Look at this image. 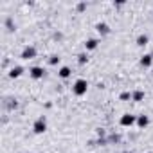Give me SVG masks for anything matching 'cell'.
Returning <instances> with one entry per match:
<instances>
[{
  "label": "cell",
  "mask_w": 153,
  "mask_h": 153,
  "mask_svg": "<svg viewBox=\"0 0 153 153\" xmlns=\"http://www.w3.org/2000/svg\"><path fill=\"white\" fill-rule=\"evenodd\" d=\"M86 90H88V83H86V79H78V81L74 83V86H72V92H74L76 95H85Z\"/></svg>",
  "instance_id": "1"
},
{
  "label": "cell",
  "mask_w": 153,
  "mask_h": 153,
  "mask_svg": "<svg viewBox=\"0 0 153 153\" xmlns=\"http://www.w3.org/2000/svg\"><path fill=\"white\" fill-rule=\"evenodd\" d=\"M33 130H34V133H43V132L47 130V121H45V117L36 119L34 124H33Z\"/></svg>",
  "instance_id": "2"
},
{
  "label": "cell",
  "mask_w": 153,
  "mask_h": 153,
  "mask_svg": "<svg viewBox=\"0 0 153 153\" xmlns=\"http://www.w3.org/2000/svg\"><path fill=\"white\" fill-rule=\"evenodd\" d=\"M119 123H121V126H133V124L137 123V117L132 115V114H124Z\"/></svg>",
  "instance_id": "3"
},
{
  "label": "cell",
  "mask_w": 153,
  "mask_h": 153,
  "mask_svg": "<svg viewBox=\"0 0 153 153\" xmlns=\"http://www.w3.org/2000/svg\"><path fill=\"white\" fill-rule=\"evenodd\" d=\"M34 56H36V49L31 47V45H27V47L22 50V60H33Z\"/></svg>",
  "instance_id": "4"
},
{
  "label": "cell",
  "mask_w": 153,
  "mask_h": 153,
  "mask_svg": "<svg viewBox=\"0 0 153 153\" xmlns=\"http://www.w3.org/2000/svg\"><path fill=\"white\" fill-rule=\"evenodd\" d=\"M43 74H45V70H43L41 67H33V69H29V76H31L33 79H41Z\"/></svg>",
  "instance_id": "5"
},
{
  "label": "cell",
  "mask_w": 153,
  "mask_h": 153,
  "mask_svg": "<svg viewBox=\"0 0 153 153\" xmlns=\"http://www.w3.org/2000/svg\"><path fill=\"white\" fill-rule=\"evenodd\" d=\"M95 29H97L99 34H108V33H110V27H108L106 24H103V22H99V24L95 25Z\"/></svg>",
  "instance_id": "6"
},
{
  "label": "cell",
  "mask_w": 153,
  "mask_h": 153,
  "mask_svg": "<svg viewBox=\"0 0 153 153\" xmlns=\"http://www.w3.org/2000/svg\"><path fill=\"white\" fill-rule=\"evenodd\" d=\"M148 124H149L148 115H139V117H137V126H139V128H146Z\"/></svg>",
  "instance_id": "7"
},
{
  "label": "cell",
  "mask_w": 153,
  "mask_h": 153,
  "mask_svg": "<svg viewBox=\"0 0 153 153\" xmlns=\"http://www.w3.org/2000/svg\"><path fill=\"white\" fill-rule=\"evenodd\" d=\"M97 43H99V41H97L95 38H90V40L85 41V49H86V50H94V49L97 47Z\"/></svg>",
  "instance_id": "8"
},
{
  "label": "cell",
  "mask_w": 153,
  "mask_h": 153,
  "mask_svg": "<svg viewBox=\"0 0 153 153\" xmlns=\"http://www.w3.org/2000/svg\"><path fill=\"white\" fill-rule=\"evenodd\" d=\"M22 72H24V69H22V67H13V69L9 70V78H13V79H15V78H20V76H22Z\"/></svg>",
  "instance_id": "9"
},
{
  "label": "cell",
  "mask_w": 153,
  "mask_h": 153,
  "mask_svg": "<svg viewBox=\"0 0 153 153\" xmlns=\"http://www.w3.org/2000/svg\"><path fill=\"white\" fill-rule=\"evenodd\" d=\"M148 41H149L148 34H139V36H137V45H139V47H144V45H148Z\"/></svg>",
  "instance_id": "10"
},
{
  "label": "cell",
  "mask_w": 153,
  "mask_h": 153,
  "mask_svg": "<svg viewBox=\"0 0 153 153\" xmlns=\"http://www.w3.org/2000/svg\"><path fill=\"white\" fill-rule=\"evenodd\" d=\"M151 61H153L151 54H144V56L140 58V65H142V67H149V65H151Z\"/></svg>",
  "instance_id": "11"
},
{
  "label": "cell",
  "mask_w": 153,
  "mask_h": 153,
  "mask_svg": "<svg viewBox=\"0 0 153 153\" xmlns=\"http://www.w3.org/2000/svg\"><path fill=\"white\" fill-rule=\"evenodd\" d=\"M58 74H60V78H63V79H67V78H70V74H72V70H70L69 67H61Z\"/></svg>",
  "instance_id": "12"
},
{
  "label": "cell",
  "mask_w": 153,
  "mask_h": 153,
  "mask_svg": "<svg viewBox=\"0 0 153 153\" xmlns=\"http://www.w3.org/2000/svg\"><path fill=\"white\" fill-rule=\"evenodd\" d=\"M132 99H133V101H142V99H144V92H142V90L133 92V94H132Z\"/></svg>",
  "instance_id": "13"
},
{
  "label": "cell",
  "mask_w": 153,
  "mask_h": 153,
  "mask_svg": "<svg viewBox=\"0 0 153 153\" xmlns=\"http://www.w3.org/2000/svg\"><path fill=\"white\" fill-rule=\"evenodd\" d=\"M78 61H79V63H81V65H85V63H86V61H88V56H86V54H85V52H83V54H79V56H78Z\"/></svg>",
  "instance_id": "14"
},
{
  "label": "cell",
  "mask_w": 153,
  "mask_h": 153,
  "mask_svg": "<svg viewBox=\"0 0 153 153\" xmlns=\"http://www.w3.org/2000/svg\"><path fill=\"white\" fill-rule=\"evenodd\" d=\"M128 99H132V94L130 92H123L121 94V101H128Z\"/></svg>",
  "instance_id": "15"
},
{
  "label": "cell",
  "mask_w": 153,
  "mask_h": 153,
  "mask_svg": "<svg viewBox=\"0 0 153 153\" xmlns=\"http://www.w3.org/2000/svg\"><path fill=\"white\" fill-rule=\"evenodd\" d=\"M49 63H50V65H58V63H60V58H58V56H50Z\"/></svg>",
  "instance_id": "16"
},
{
  "label": "cell",
  "mask_w": 153,
  "mask_h": 153,
  "mask_svg": "<svg viewBox=\"0 0 153 153\" xmlns=\"http://www.w3.org/2000/svg\"><path fill=\"white\" fill-rule=\"evenodd\" d=\"M85 7H86V4H78V9H79V11H83Z\"/></svg>",
  "instance_id": "17"
}]
</instances>
